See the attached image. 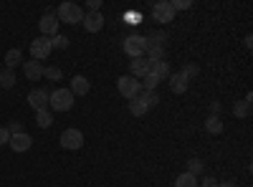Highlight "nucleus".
Listing matches in <instances>:
<instances>
[{"mask_svg":"<svg viewBox=\"0 0 253 187\" xmlns=\"http://www.w3.org/2000/svg\"><path fill=\"white\" fill-rule=\"evenodd\" d=\"M74 94L69 91V89H56V91H51L48 94V109L51 112H69L71 107H74Z\"/></svg>","mask_w":253,"mask_h":187,"instance_id":"1","label":"nucleus"},{"mask_svg":"<svg viewBox=\"0 0 253 187\" xmlns=\"http://www.w3.org/2000/svg\"><path fill=\"white\" fill-rule=\"evenodd\" d=\"M147 38V48H144V58L150 61H162L165 58V40L167 36L160 31V33H152V36H144Z\"/></svg>","mask_w":253,"mask_h":187,"instance_id":"2","label":"nucleus"},{"mask_svg":"<svg viewBox=\"0 0 253 187\" xmlns=\"http://www.w3.org/2000/svg\"><path fill=\"white\" fill-rule=\"evenodd\" d=\"M56 18H58V23H81L84 20V8L79 3H61L58 10H56Z\"/></svg>","mask_w":253,"mask_h":187,"instance_id":"3","label":"nucleus"},{"mask_svg":"<svg viewBox=\"0 0 253 187\" xmlns=\"http://www.w3.org/2000/svg\"><path fill=\"white\" fill-rule=\"evenodd\" d=\"M117 91L124 96V99H137L139 96V91H142V84H139V78H134V76H119L117 78Z\"/></svg>","mask_w":253,"mask_h":187,"instance_id":"4","label":"nucleus"},{"mask_svg":"<svg viewBox=\"0 0 253 187\" xmlns=\"http://www.w3.org/2000/svg\"><path fill=\"white\" fill-rule=\"evenodd\" d=\"M61 147L63 150H71V152H76V150H81L84 147V132L81 129H76V127H69L66 132L61 134Z\"/></svg>","mask_w":253,"mask_h":187,"instance_id":"5","label":"nucleus"},{"mask_svg":"<svg viewBox=\"0 0 253 187\" xmlns=\"http://www.w3.org/2000/svg\"><path fill=\"white\" fill-rule=\"evenodd\" d=\"M147 48V38L144 36H126L124 38V53L129 58H142Z\"/></svg>","mask_w":253,"mask_h":187,"instance_id":"6","label":"nucleus"},{"mask_svg":"<svg viewBox=\"0 0 253 187\" xmlns=\"http://www.w3.org/2000/svg\"><path fill=\"white\" fill-rule=\"evenodd\" d=\"M51 51H53L51 38L38 36L36 40H31V56H33V61H46V58L51 56Z\"/></svg>","mask_w":253,"mask_h":187,"instance_id":"7","label":"nucleus"},{"mask_svg":"<svg viewBox=\"0 0 253 187\" xmlns=\"http://www.w3.org/2000/svg\"><path fill=\"white\" fill-rule=\"evenodd\" d=\"M152 15H155L157 23L167 26V23H172V20H175V8L170 5V0H160V3L155 5V10H152Z\"/></svg>","mask_w":253,"mask_h":187,"instance_id":"8","label":"nucleus"},{"mask_svg":"<svg viewBox=\"0 0 253 187\" xmlns=\"http://www.w3.org/2000/svg\"><path fill=\"white\" fill-rule=\"evenodd\" d=\"M38 31H41V36H46V38L58 36V18L53 13H46L43 18L38 20Z\"/></svg>","mask_w":253,"mask_h":187,"instance_id":"9","label":"nucleus"},{"mask_svg":"<svg viewBox=\"0 0 253 187\" xmlns=\"http://www.w3.org/2000/svg\"><path fill=\"white\" fill-rule=\"evenodd\" d=\"M8 144H10V150H13V152H18V154H23V152H28V150L33 147V139H31V134H26V132H20V134H13Z\"/></svg>","mask_w":253,"mask_h":187,"instance_id":"10","label":"nucleus"},{"mask_svg":"<svg viewBox=\"0 0 253 187\" xmlns=\"http://www.w3.org/2000/svg\"><path fill=\"white\" fill-rule=\"evenodd\" d=\"M48 94H51V91H46V89H33V91L28 94V104H31V109H36V112L48 109Z\"/></svg>","mask_w":253,"mask_h":187,"instance_id":"11","label":"nucleus"},{"mask_svg":"<svg viewBox=\"0 0 253 187\" xmlns=\"http://www.w3.org/2000/svg\"><path fill=\"white\" fill-rule=\"evenodd\" d=\"M150 66H152V61L150 58H132V64H129V76H134V78H144L147 74H150Z\"/></svg>","mask_w":253,"mask_h":187,"instance_id":"12","label":"nucleus"},{"mask_svg":"<svg viewBox=\"0 0 253 187\" xmlns=\"http://www.w3.org/2000/svg\"><path fill=\"white\" fill-rule=\"evenodd\" d=\"M81 26H84V31H89V33H99L104 28V15L101 13H84Z\"/></svg>","mask_w":253,"mask_h":187,"instance_id":"13","label":"nucleus"},{"mask_svg":"<svg viewBox=\"0 0 253 187\" xmlns=\"http://www.w3.org/2000/svg\"><path fill=\"white\" fill-rule=\"evenodd\" d=\"M69 91L74 94V96H86L89 91H91V84H89V78L86 76H74L71 78V86H69Z\"/></svg>","mask_w":253,"mask_h":187,"instance_id":"14","label":"nucleus"},{"mask_svg":"<svg viewBox=\"0 0 253 187\" xmlns=\"http://www.w3.org/2000/svg\"><path fill=\"white\" fill-rule=\"evenodd\" d=\"M167 81H170V91H172V94H185L187 86H190V81H187L180 71H172Z\"/></svg>","mask_w":253,"mask_h":187,"instance_id":"15","label":"nucleus"},{"mask_svg":"<svg viewBox=\"0 0 253 187\" xmlns=\"http://www.w3.org/2000/svg\"><path fill=\"white\" fill-rule=\"evenodd\" d=\"M23 74H26L28 81L43 78V64H41V61H26V64H23Z\"/></svg>","mask_w":253,"mask_h":187,"instance_id":"16","label":"nucleus"},{"mask_svg":"<svg viewBox=\"0 0 253 187\" xmlns=\"http://www.w3.org/2000/svg\"><path fill=\"white\" fill-rule=\"evenodd\" d=\"M150 74H155L160 81H167V78H170V74H172V69H170V64H167V61L162 58V61H152Z\"/></svg>","mask_w":253,"mask_h":187,"instance_id":"17","label":"nucleus"},{"mask_svg":"<svg viewBox=\"0 0 253 187\" xmlns=\"http://www.w3.org/2000/svg\"><path fill=\"white\" fill-rule=\"evenodd\" d=\"M251 101H253V94H251V91L246 94V99H243V101H236L233 114H236L238 119H246V116H251Z\"/></svg>","mask_w":253,"mask_h":187,"instance_id":"18","label":"nucleus"},{"mask_svg":"<svg viewBox=\"0 0 253 187\" xmlns=\"http://www.w3.org/2000/svg\"><path fill=\"white\" fill-rule=\"evenodd\" d=\"M142 104H144V107H147V112H150V109H155L157 107V104H160V94L157 91H139V96H137Z\"/></svg>","mask_w":253,"mask_h":187,"instance_id":"19","label":"nucleus"},{"mask_svg":"<svg viewBox=\"0 0 253 187\" xmlns=\"http://www.w3.org/2000/svg\"><path fill=\"white\" fill-rule=\"evenodd\" d=\"M205 132H208V134H220V132H223V119L215 116V114H210V116L205 119Z\"/></svg>","mask_w":253,"mask_h":187,"instance_id":"20","label":"nucleus"},{"mask_svg":"<svg viewBox=\"0 0 253 187\" xmlns=\"http://www.w3.org/2000/svg\"><path fill=\"white\" fill-rule=\"evenodd\" d=\"M36 124L41 129H48L51 124H53V112L51 109H41V112H36Z\"/></svg>","mask_w":253,"mask_h":187,"instance_id":"21","label":"nucleus"},{"mask_svg":"<svg viewBox=\"0 0 253 187\" xmlns=\"http://www.w3.org/2000/svg\"><path fill=\"white\" fill-rule=\"evenodd\" d=\"M23 61V53H20L18 48H10L8 53H5V69H10V71H15V66Z\"/></svg>","mask_w":253,"mask_h":187,"instance_id":"22","label":"nucleus"},{"mask_svg":"<svg viewBox=\"0 0 253 187\" xmlns=\"http://www.w3.org/2000/svg\"><path fill=\"white\" fill-rule=\"evenodd\" d=\"M0 86L3 89H13L15 86V71H10V69H0Z\"/></svg>","mask_w":253,"mask_h":187,"instance_id":"23","label":"nucleus"},{"mask_svg":"<svg viewBox=\"0 0 253 187\" xmlns=\"http://www.w3.org/2000/svg\"><path fill=\"white\" fill-rule=\"evenodd\" d=\"M175 187H198V177L190 175V172H182V175H177Z\"/></svg>","mask_w":253,"mask_h":187,"instance_id":"24","label":"nucleus"},{"mask_svg":"<svg viewBox=\"0 0 253 187\" xmlns=\"http://www.w3.org/2000/svg\"><path fill=\"white\" fill-rule=\"evenodd\" d=\"M139 84H142V89H144V91H157V86H160V78H157L155 74H147V76L139 81Z\"/></svg>","mask_w":253,"mask_h":187,"instance_id":"25","label":"nucleus"},{"mask_svg":"<svg viewBox=\"0 0 253 187\" xmlns=\"http://www.w3.org/2000/svg\"><path fill=\"white\" fill-rule=\"evenodd\" d=\"M129 114H132V116H144V114H147V107H144L139 99H132V101H129Z\"/></svg>","mask_w":253,"mask_h":187,"instance_id":"26","label":"nucleus"},{"mask_svg":"<svg viewBox=\"0 0 253 187\" xmlns=\"http://www.w3.org/2000/svg\"><path fill=\"white\" fill-rule=\"evenodd\" d=\"M43 76H46L48 81H61V78H63V71H61L58 66H43Z\"/></svg>","mask_w":253,"mask_h":187,"instance_id":"27","label":"nucleus"},{"mask_svg":"<svg viewBox=\"0 0 253 187\" xmlns=\"http://www.w3.org/2000/svg\"><path fill=\"white\" fill-rule=\"evenodd\" d=\"M180 74H182V76H185L187 81H193V78H195V76L200 74V69H198V64H185V66L180 69Z\"/></svg>","mask_w":253,"mask_h":187,"instance_id":"28","label":"nucleus"},{"mask_svg":"<svg viewBox=\"0 0 253 187\" xmlns=\"http://www.w3.org/2000/svg\"><path fill=\"white\" fill-rule=\"evenodd\" d=\"M69 40H71L69 36H61V33H58V36H53V38H51V46L63 51V48H69Z\"/></svg>","mask_w":253,"mask_h":187,"instance_id":"29","label":"nucleus"},{"mask_svg":"<svg viewBox=\"0 0 253 187\" xmlns=\"http://www.w3.org/2000/svg\"><path fill=\"white\" fill-rule=\"evenodd\" d=\"M187 172L198 177V175L203 172V162H200L198 157H193V159H187Z\"/></svg>","mask_w":253,"mask_h":187,"instance_id":"30","label":"nucleus"},{"mask_svg":"<svg viewBox=\"0 0 253 187\" xmlns=\"http://www.w3.org/2000/svg\"><path fill=\"white\" fill-rule=\"evenodd\" d=\"M170 5L175 8V13L177 10H190L193 8V0H170Z\"/></svg>","mask_w":253,"mask_h":187,"instance_id":"31","label":"nucleus"},{"mask_svg":"<svg viewBox=\"0 0 253 187\" xmlns=\"http://www.w3.org/2000/svg\"><path fill=\"white\" fill-rule=\"evenodd\" d=\"M5 129H8V134L13 137V134H20V132H23V124H20V121H10Z\"/></svg>","mask_w":253,"mask_h":187,"instance_id":"32","label":"nucleus"},{"mask_svg":"<svg viewBox=\"0 0 253 187\" xmlns=\"http://www.w3.org/2000/svg\"><path fill=\"white\" fill-rule=\"evenodd\" d=\"M86 10H89V13H101V0H89Z\"/></svg>","mask_w":253,"mask_h":187,"instance_id":"33","label":"nucleus"},{"mask_svg":"<svg viewBox=\"0 0 253 187\" xmlns=\"http://www.w3.org/2000/svg\"><path fill=\"white\" fill-rule=\"evenodd\" d=\"M198 185H200V187H218V180L208 175V177H203V180H200Z\"/></svg>","mask_w":253,"mask_h":187,"instance_id":"34","label":"nucleus"},{"mask_svg":"<svg viewBox=\"0 0 253 187\" xmlns=\"http://www.w3.org/2000/svg\"><path fill=\"white\" fill-rule=\"evenodd\" d=\"M10 142V134H8V129L5 127H0V147H3V144H8Z\"/></svg>","mask_w":253,"mask_h":187,"instance_id":"35","label":"nucleus"},{"mask_svg":"<svg viewBox=\"0 0 253 187\" xmlns=\"http://www.w3.org/2000/svg\"><path fill=\"white\" fill-rule=\"evenodd\" d=\"M210 114L220 116V101H213V104H210Z\"/></svg>","mask_w":253,"mask_h":187,"instance_id":"36","label":"nucleus"},{"mask_svg":"<svg viewBox=\"0 0 253 187\" xmlns=\"http://www.w3.org/2000/svg\"><path fill=\"white\" fill-rule=\"evenodd\" d=\"M218 187H238L233 180H225V182H218Z\"/></svg>","mask_w":253,"mask_h":187,"instance_id":"37","label":"nucleus"}]
</instances>
